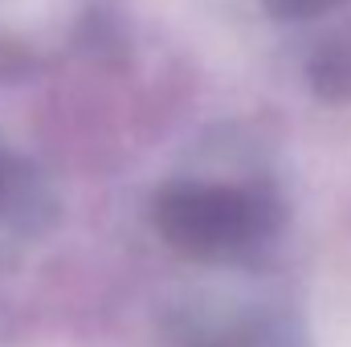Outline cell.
Here are the masks:
<instances>
[{"label": "cell", "mask_w": 351, "mask_h": 347, "mask_svg": "<svg viewBox=\"0 0 351 347\" xmlns=\"http://www.w3.org/2000/svg\"><path fill=\"white\" fill-rule=\"evenodd\" d=\"M152 221L160 237L188 258H237L278 229V200L237 184H172L156 196Z\"/></svg>", "instance_id": "obj_1"}, {"label": "cell", "mask_w": 351, "mask_h": 347, "mask_svg": "<svg viewBox=\"0 0 351 347\" xmlns=\"http://www.w3.org/2000/svg\"><path fill=\"white\" fill-rule=\"evenodd\" d=\"M196 347H306V344H302V331H298L294 319L262 311V315H250V319L233 323L221 335L196 339Z\"/></svg>", "instance_id": "obj_2"}, {"label": "cell", "mask_w": 351, "mask_h": 347, "mask_svg": "<svg viewBox=\"0 0 351 347\" xmlns=\"http://www.w3.org/2000/svg\"><path fill=\"white\" fill-rule=\"evenodd\" d=\"M311 82L323 98H335V102L351 98V45L335 41V45L319 49L311 62Z\"/></svg>", "instance_id": "obj_3"}, {"label": "cell", "mask_w": 351, "mask_h": 347, "mask_svg": "<svg viewBox=\"0 0 351 347\" xmlns=\"http://www.w3.org/2000/svg\"><path fill=\"white\" fill-rule=\"evenodd\" d=\"M335 4H343V0H265L269 16H278V21H311V16L331 12Z\"/></svg>", "instance_id": "obj_4"}, {"label": "cell", "mask_w": 351, "mask_h": 347, "mask_svg": "<svg viewBox=\"0 0 351 347\" xmlns=\"http://www.w3.org/2000/svg\"><path fill=\"white\" fill-rule=\"evenodd\" d=\"M12 204H16V172H12V164L0 156V217H4Z\"/></svg>", "instance_id": "obj_5"}]
</instances>
